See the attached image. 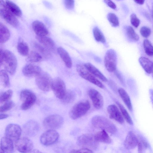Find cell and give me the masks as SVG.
<instances>
[{
    "instance_id": "obj_48",
    "label": "cell",
    "mask_w": 153,
    "mask_h": 153,
    "mask_svg": "<svg viewBox=\"0 0 153 153\" xmlns=\"http://www.w3.org/2000/svg\"><path fill=\"white\" fill-rule=\"evenodd\" d=\"M43 3L45 6L48 8L51 9L52 8L51 4L48 1H43Z\"/></svg>"
},
{
    "instance_id": "obj_39",
    "label": "cell",
    "mask_w": 153,
    "mask_h": 153,
    "mask_svg": "<svg viewBox=\"0 0 153 153\" xmlns=\"http://www.w3.org/2000/svg\"><path fill=\"white\" fill-rule=\"evenodd\" d=\"M138 138V151L139 153H143L148 147V145L145 140L142 137Z\"/></svg>"
},
{
    "instance_id": "obj_36",
    "label": "cell",
    "mask_w": 153,
    "mask_h": 153,
    "mask_svg": "<svg viewBox=\"0 0 153 153\" xmlns=\"http://www.w3.org/2000/svg\"><path fill=\"white\" fill-rule=\"evenodd\" d=\"M127 35L129 38L135 41H138L139 37L133 28L130 26H127L126 28Z\"/></svg>"
},
{
    "instance_id": "obj_11",
    "label": "cell",
    "mask_w": 153,
    "mask_h": 153,
    "mask_svg": "<svg viewBox=\"0 0 153 153\" xmlns=\"http://www.w3.org/2000/svg\"><path fill=\"white\" fill-rule=\"evenodd\" d=\"M59 137L58 133L54 129H49L44 133L40 138L41 143L46 146L51 145L56 143Z\"/></svg>"
},
{
    "instance_id": "obj_26",
    "label": "cell",
    "mask_w": 153,
    "mask_h": 153,
    "mask_svg": "<svg viewBox=\"0 0 153 153\" xmlns=\"http://www.w3.org/2000/svg\"><path fill=\"white\" fill-rule=\"evenodd\" d=\"M94 138L97 142L110 144L111 140L106 131L104 130L97 132L94 135Z\"/></svg>"
},
{
    "instance_id": "obj_14",
    "label": "cell",
    "mask_w": 153,
    "mask_h": 153,
    "mask_svg": "<svg viewBox=\"0 0 153 153\" xmlns=\"http://www.w3.org/2000/svg\"><path fill=\"white\" fill-rule=\"evenodd\" d=\"M15 145L17 149L22 153L30 152L33 147L31 141L26 137L19 138L16 141Z\"/></svg>"
},
{
    "instance_id": "obj_2",
    "label": "cell",
    "mask_w": 153,
    "mask_h": 153,
    "mask_svg": "<svg viewBox=\"0 0 153 153\" xmlns=\"http://www.w3.org/2000/svg\"><path fill=\"white\" fill-rule=\"evenodd\" d=\"M91 123L94 127L104 130L111 134L117 131L116 126L107 118L100 115H96L91 120Z\"/></svg>"
},
{
    "instance_id": "obj_38",
    "label": "cell",
    "mask_w": 153,
    "mask_h": 153,
    "mask_svg": "<svg viewBox=\"0 0 153 153\" xmlns=\"http://www.w3.org/2000/svg\"><path fill=\"white\" fill-rule=\"evenodd\" d=\"M143 45L146 53L148 56H153V46L148 39H145L143 42Z\"/></svg>"
},
{
    "instance_id": "obj_40",
    "label": "cell",
    "mask_w": 153,
    "mask_h": 153,
    "mask_svg": "<svg viewBox=\"0 0 153 153\" xmlns=\"http://www.w3.org/2000/svg\"><path fill=\"white\" fill-rule=\"evenodd\" d=\"M107 19L111 25L114 27H117L119 24L118 19L117 16L114 13H110L107 15Z\"/></svg>"
},
{
    "instance_id": "obj_7",
    "label": "cell",
    "mask_w": 153,
    "mask_h": 153,
    "mask_svg": "<svg viewBox=\"0 0 153 153\" xmlns=\"http://www.w3.org/2000/svg\"><path fill=\"white\" fill-rule=\"evenodd\" d=\"M35 81L38 87L42 91H48L51 89L53 80L47 73L42 72L36 76Z\"/></svg>"
},
{
    "instance_id": "obj_19",
    "label": "cell",
    "mask_w": 153,
    "mask_h": 153,
    "mask_svg": "<svg viewBox=\"0 0 153 153\" xmlns=\"http://www.w3.org/2000/svg\"><path fill=\"white\" fill-rule=\"evenodd\" d=\"M138 138L134 132L130 131L128 133L124 141V145L127 149L135 148L137 145Z\"/></svg>"
},
{
    "instance_id": "obj_4",
    "label": "cell",
    "mask_w": 153,
    "mask_h": 153,
    "mask_svg": "<svg viewBox=\"0 0 153 153\" xmlns=\"http://www.w3.org/2000/svg\"><path fill=\"white\" fill-rule=\"evenodd\" d=\"M0 16L12 26L17 27L19 26V21L10 11L4 0H0Z\"/></svg>"
},
{
    "instance_id": "obj_10",
    "label": "cell",
    "mask_w": 153,
    "mask_h": 153,
    "mask_svg": "<svg viewBox=\"0 0 153 153\" xmlns=\"http://www.w3.org/2000/svg\"><path fill=\"white\" fill-rule=\"evenodd\" d=\"M64 122V119L61 116L54 114L45 118L43 121L44 126L49 129H54L60 128Z\"/></svg>"
},
{
    "instance_id": "obj_56",
    "label": "cell",
    "mask_w": 153,
    "mask_h": 153,
    "mask_svg": "<svg viewBox=\"0 0 153 153\" xmlns=\"http://www.w3.org/2000/svg\"><path fill=\"white\" fill-rule=\"evenodd\" d=\"M152 76H153V72L152 73Z\"/></svg>"
},
{
    "instance_id": "obj_22",
    "label": "cell",
    "mask_w": 153,
    "mask_h": 153,
    "mask_svg": "<svg viewBox=\"0 0 153 153\" xmlns=\"http://www.w3.org/2000/svg\"><path fill=\"white\" fill-rule=\"evenodd\" d=\"M57 51L66 66L68 68H71L72 66V61L68 52L62 47H59Z\"/></svg>"
},
{
    "instance_id": "obj_49",
    "label": "cell",
    "mask_w": 153,
    "mask_h": 153,
    "mask_svg": "<svg viewBox=\"0 0 153 153\" xmlns=\"http://www.w3.org/2000/svg\"><path fill=\"white\" fill-rule=\"evenodd\" d=\"M9 117L8 114H1L0 115V120L3 119L8 117Z\"/></svg>"
},
{
    "instance_id": "obj_15",
    "label": "cell",
    "mask_w": 153,
    "mask_h": 153,
    "mask_svg": "<svg viewBox=\"0 0 153 153\" xmlns=\"http://www.w3.org/2000/svg\"><path fill=\"white\" fill-rule=\"evenodd\" d=\"M39 130V126L36 121L30 120L27 122L23 127V132L25 135L29 137L36 135Z\"/></svg>"
},
{
    "instance_id": "obj_37",
    "label": "cell",
    "mask_w": 153,
    "mask_h": 153,
    "mask_svg": "<svg viewBox=\"0 0 153 153\" xmlns=\"http://www.w3.org/2000/svg\"><path fill=\"white\" fill-rule=\"evenodd\" d=\"M75 93L72 91H67L64 97L62 99V102L66 104L70 103L75 100Z\"/></svg>"
},
{
    "instance_id": "obj_47",
    "label": "cell",
    "mask_w": 153,
    "mask_h": 153,
    "mask_svg": "<svg viewBox=\"0 0 153 153\" xmlns=\"http://www.w3.org/2000/svg\"><path fill=\"white\" fill-rule=\"evenodd\" d=\"M104 2L110 7L115 9L117 8L116 4L111 0H104Z\"/></svg>"
},
{
    "instance_id": "obj_13",
    "label": "cell",
    "mask_w": 153,
    "mask_h": 153,
    "mask_svg": "<svg viewBox=\"0 0 153 153\" xmlns=\"http://www.w3.org/2000/svg\"><path fill=\"white\" fill-rule=\"evenodd\" d=\"M21 129L18 125L10 124L6 127L5 131V136L12 141H17L21 136Z\"/></svg>"
},
{
    "instance_id": "obj_55",
    "label": "cell",
    "mask_w": 153,
    "mask_h": 153,
    "mask_svg": "<svg viewBox=\"0 0 153 153\" xmlns=\"http://www.w3.org/2000/svg\"><path fill=\"white\" fill-rule=\"evenodd\" d=\"M117 0V1H121V0Z\"/></svg>"
},
{
    "instance_id": "obj_33",
    "label": "cell",
    "mask_w": 153,
    "mask_h": 153,
    "mask_svg": "<svg viewBox=\"0 0 153 153\" xmlns=\"http://www.w3.org/2000/svg\"><path fill=\"white\" fill-rule=\"evenodd\" d=\"M93 33L96 40L104 44L106 42L105 37L101 30L97 27H95L93 29Z\"/></svg>"
},
{
    "instance_id": "obj_52",
    "label": "cell",
    "mask_w": 153,
    "mask_h": 153,
    "mask_svg": "<svg viewBox=\"0 0 153 153\" xmlns=\"http://www.w3.org/2000/svg\"><path fill=\"white\" fill-rule=\"evenodd\" d=\"M116 75L117 76L118 78H119V79L120 80L121 82H123V79L122 78V77L121 76L120 74H119V73L117 71L116 72Z\"/></svg>"
},
{
    "instance_id": "obj_12",
    "label": "cell",
    "mask_w": 153,
    "mask_h": 153,
    "mask_svg": "<svg viewBox=\"0 0 153 153\" xmlns=\"http://www.w3.org/2000/svg\"><path fill=\"white\" fill-rule=\"evenodd\" d=\"M51 89L56 97L61 100L64 97L67 91L64 82L59 78H57L53 80Z\"/></svg>"
},
{
    "instance_id": "obj_6",
    "label": "cell",
    "mask_w": 153,
    "mask_h": 153,
    "mask_svg": "<svg viewBox=\"0 0 153 153\" xmlns=\"http://www.w3.org/2000/svg\"><path fill=\"white\" fill-rule=\"evenodd\" d=\"M76 70L79 75L82 78L100 88H103V84L99 81L84 66L78 64Z\"/></svg>"
},
{
    "instance_id": "obj_5",
    "label": "cell",
    "mask_w": 153,
    "mask_h": 153,
    "mask_svg": "<svg viewBox=\"0 0 153 153\" xmlns=\"http://www.w3.org/2000/svg\"><path fill=\"white\" fill-rule=\"evenodd\" d=\"M20 98L22 102L21 108L24 110H27L31 108L35 103L36 99L35 94L28 89H25L21 91Z\"/></svg>"
},
{
    "instance_id": "obj_9",
    "label": "cell",
    "mask_w": 153,
    "mask_h": 153,
    "mask_svg": "<svg viewBox=\"0 0 153 153\" xmlns=\"http://www.w3.org/2000/svg\"><path fill=\"white\" fill-rule=\"evenodd\" d=\"M117 55L113 49L108 50L106 52L104 59V63L107 70L110 72L116 70L117 63Z\"/></svg>"
},
{
    "instance_id": "obj_18",
    "label": "cell",
    "mask_w": 153,
    "mask_h": 153,
    "mask_svg": "<svg viewBox=\"0 0 153 153\" xmlns=\"http://www.w3.org/2000/svg\"><path fill=\"white\" fill-rule=\"evenodd\" d=\"M22 72L23 74L27 77L37 76L42 72L41 68L37 65H27L24 67Z\"/></svg>"
},
{
    "instance_id": "obj_43",
    "label": "cell",
    "mask_w": 153,
    "mask_h": 153,
    "mask_svg": "<svg viewBox=\"0 0 153 153\" xmlns=\"http://www.w3.org/2000/svg\"><path fill=\"white\" fill-rule=\"evenodd\" d=\"M130 21L132 25L135 27H137L140 24V20L136 15L133 13L130 16Z\"/></svg>"
},
{
    "instance_id": "obj_50",
    "label": "cell",
    "mask_w": 153,
    "mask_h": 153,
    "mask_svg": "<svg viewBox=\"0 0 153 153\" xmlns=\"http://www.w3.org/2000/svg\"><path fill=\"white\" fill-rule=\"evenodd\" d=\"M150 99L153 105V89H151L149 90Z\"/></svg>"
},
{
    "instance_id": "obj_31",
    "label": "cell",
    "mask_w": 153,
    "mask_h": 153,
    "mask_svg": "<svg viewBox=\"0 0 153 153\" xmlns=\"http://www.w3.org/2000/svg\"><path fill=\"white\" fill-rule=\"evenodd\" d=\"M34 47L38 51V52L41 53L44 57L48 58L51 56V53L48 49L46 47H43L36 42H34L33 43Z\"/></svg>"
},
{
    "instance_id": "obj_44",
    "label": "cell",
    "mask_w": 153,
    "mask_h": 153,
    "mask_svg": "<svg viewBox=\"0 0 153 153\" xmlns=\"http://www.w3.org/2000/svg\"><path fill=\"white\" fill-rule=\"evenodd\" d=\"M140 33L143 37L146 38L149 36L150 35L151 30L149 27L144 26L140 28Z\"/></svg>"
},
{
    "instance_id": "obj_53",
    "label": "cell",
    "mask_w": 153,
    "mask_h": 153,
    "mask_svg": "<svg viewBox=\"0 0 153 153\" xmlns=\"http://www.w3.org/2000/svg\"><path fill=\"white\" fill-rule=\"evenodd\" d=\"M32 152H36V153H39V152H39V151L38 150H33V151H32Z\"/></svg>"
},
{
    "instance_id": "obj_28",
    "label": "cell",
    "mask_w": 153,
    "mask_h": 153,
    "mask_svg": "<svg viewBox=\"0 0 153 153\" xmlns=\"http://www.w3.org/2000/svg\"><path fill=\"white\" fill-rule=\"evenodd\" d=\"M118 91L121 97L127 108L130 111H132V106L130 98L127 93L122 88H119Z\"/></svg>"
},
{
    "instance_id": "obj_24",
    "label": "cell",
    "mask_w": 153,
    "mask_h": 153,
    "mask_svg": "<svg viewBox=\"0 0 153 153\" xmlns=\"http://www.w3.org/2000/svg\"><path fill=\"white\" fill-rule=\"evenodd\" d=\"M36 39L41 44L48 50H54L55 48V43L51 38L45 36H36Z\"/></svg>"
},
{
    "instance_id": "obj_17",
    "label": "cell",
    "mask_w": 153,
    "mask_h": 153,
    "mask_svg": "<svg viewBox=\"0 0 153 153\" xmlns=\"http://www.w3.org/2000/svg\"><path fill=\"white\" fill-rule=\"evenodd\" d=\"M109 117L120 124L124 122L123 117L117 107L115 105L111 104L108 106L107 108Z\"/></svg>"
},
{
    "instance_id": "obj_46",
    "label": "cell",
    "mask_w": 153,
    "mask_h": 153,
    "mask_svg": "<svg viewBox=\"0 0 153 153\" xmlns=\"http://www.w3.org/2000/svg\"><path fill=\"white\" fill-rule=\"evenodd\" d=\"M71 153H92L93 152L91 149L84 148L78 150H73L71 152Z\"/></svg>"
},
{
    "instance_id": "obj_16",
    "label": "cell",
    "mask_w": 153,
    "mask_h": 153,
    "mask_svg": "<svg viewBox=\"0 0 153 153\" xmlns=\"http://www.w3.org/2000/svg\"><path fill=\"white\" fill-rule=\"evenodd\" d=\"M88 95L96 108L99 109L102 107L103 105V99L99 91L95 89H91L89 90Z\"/></svg>"
},
{
    "instance_id": "obj_34",
    "label": "cell",
    "mask_w": 153,
    "mask_h": 153,
    "mask_svg": "<svg viewBox=\"0 0 153 153\" xmlns=\"http://www.w3.org/2000/svg\"><path fill=\"white\" fill-rule=\"evenodd\" d=\"M0 78L1 83L5 88L9 87L10 82L7 72L5 70H1L0 72Z\"/></svg>"
},
{
    "instance_id": "obj_25",
    "label": "cell",
    "mask_w": 153,
    "mask_h": 153,
    "mask_svg": "<svg viewBox=\"0 0 153 153\" xmlns=\"http://www.w3.org/2000/svg\"><path fill=\"white\" fill-rule=\"evenodd\" d=\"M139 61L144 71L148 74L153 72V62L148 58L141 57L139 59Z\"/></svg>"
},
{
    "instance_id": "obj_45",
    "label": "cell",
    "mask_w": 153,
    "mask_h": 153,
    "mask_svg": "<svg viewBox=\"0 0 153 153\" xmlns=\"http://www.w3.org/2000/svg\"><path fill=\"white\" fill-rule=\"evenodd\" d=\"M63 3L65 7L69 10L73 9L74 7V0H63Z\"/></svg>"
},
{
    "instance_id": "obj_23",
    "label": "cell",
    "mask_w": 153,
    "mask_h": 153,
    "mask_svg": "<svg viewBox=\"0 0 153 153\" xmlns=\"http://www.w3.org/2000/svg\"><path fill=\"white\" fill-rule=\"evenodd\" d=\"M84 65L95 77L103 82H106L108 81L107 78L97 68L91 63L89 62L86 63L84 64Z\"/></svg>"
},
{
    "instance_id": "obj_54",
    "label": "cell",
    "mask_w": 153,
    "mask_h": 153,
    "mask_svg": "<svg viewBox=\"0 0 153 153\" xmlns=\"http://www.w3.org/2000/svg\"><path fill=\"white\" fill-rule=\"evenodd\" d=\"M152 14L153 15V3L152 4Z\"/></svg>"
},
{
    "instance_id": "obj_3",
    "label": "cell",
    "mask_w": 153,
    "mask_h": 153,
    "mask_svg": "<svg viewBox=\"0 0 153 153\" xmlns=\"http://www.w3.org/2000/svg\"><path fill=\"white\" fill-rule=\"evenodd\" d=\"M90 108V103L88 100L79 102L71 108L69 112V116L73 120L78 119L85 115Z\"/></svg>"
},
{
    "instance_id": "obj_35",
    "label": "cell",
    "mask_w": 153,
    "mask_h": 153,
    "mask_svg": "<svg viewBox=\"0 0 153 153\" xmlns=\"http://www.w3.org/2000/svg\"><path fill=\"white\" fill-rule=\"evenodd\" d=\"M117 103L121 111L122 114L126 121L130 125L133 124V122L128 113L122 105L118 102Z\"/></svg>"
},
{
    "instance_id": "obj_41",
    "label": "cell",
    "mask_w": 153,
    "mask_h": 153,
    "mask_svg": "<svg viewBox=\"0 0 153 153\" xmlns=\"http://www.w3.org/2000/svg\"><path fill=\"white\" fill-rule=\"evenodd\" d=\"M13 91L11 89L8 90L0 94V102L1 103L7 101L11 97Z\"/></svg>"
},
{
    "instance_id": "obj_32",
    "label": "cell",
    "mask_w": 153,
    "mask_h": 153,
    "mask_svg": "<svg viewBox=\"0 0 153 153\" xmlns=\"http://www.w3.org/2000/svg\"><path fill=\"white\" fill-rule=\"evenodd\" d=\"M42 56L39 52L31 51L28 55L27 61L30 62H37L42 59Z\"/></svg>"
},
{
    "instance_id": "obj_1",
    "label": "cell",
    "mask_w": 153,
    "mask_h": 153,
    "mask_svg": "<svg viewBox=\"0 0 153 153\" xmlns=\"http://www.w3.org/2000/svg\"><path fill=\"white\" fill-rule=\"evenodd\" d=\"M0 65H3L5 70L11 75L15 72L17 67V60L11 51L0 49Z\"/></svg>"
},
{
    "instance_id": "obj_51",
    "label": "cell",
    "mask_w": 153,
    "mask_h": 153,
    "mask_svg": "<svg viewBox=\"0 0 153 153\" xmlns=\"http://www.w3.org/2000/svg\"><path fill=\"white\" fill-rule=\"evenodd\" d=\"M134 1L137 3L142 5L143 4L145 0H134Z\"/></svg>"
},
{
    "instance_id": "obj_29",
    "label": "cell",
    "mask_w": 153,
    "mask_h": 153,
    "mask_svg": "<svg viewBox=\"0 0 153 153\" xmlns=\"http://www.w3.org/2000/svg\"><path fill=\"white\" fill-rule=\"evenodd\" d=\"M19 53L23 56H26L29 54V48L27 44L21 39H19L17 45Z\"/></svg>"
},
{
    "instance_id": "obj_42",
    "label": "cell",
    "mask_w": 153,
    "mask_h": 153,
    "mask_svg": "<svg viewBox=\"0 0 153 153\" xmlns=\"http://www.w3.org/2000/svg\"><path fill=\"white\" fill-rule=\"evenodd\" d=\"M14 105V102L11 100H8L5 102L2 105L0 106L1 112H5L10 110Z\"/></svg>"
},
{
    "instance_id": "obj_8",
    "label": "cell",
    "mask_w": 153,
    "mask_h": 153,
    "mask_svg": "<svg viewBox=\"0 0 153 153\" xmlns=\"http://www.w3.org/2000/svg\"><path fill=\"white\" fill-rule=\"evenodd\" d=\"M77 144L81 146L90 149L94 150L98 146V142L95 140L94 136L90 134H84L77 139Z\"/></svg>"
},
{
    "instance_id": "obj_30",
    "label": "cell",
    "mask_w": 153,
    "mask_h": 153,
    "mask_svg": "<svg viewBox=\"0 0 153 153\" xmlns=\"http://www.w3.org/2000/svg\"><path fill=\"white\" fill-rule=\"evenodd\" d=\"M5 2L9 9L13 14L18 17L21 16L22 11L17 5L10 0H6Z\"/></svg>"
},
{
    "instance_id": "obj_27",
    "label": "cell",
    "mask_w": 153,
    "mask_h": 153,
    "mask_svg": "<svg viewBox=\"0 0 153 153\" xmlns=\"http://www.w3.org/2000/svg\"><path fill=\"white\" fill-rule=\"evenodd\" d=\"M10 36V31L7 27L1 22L0 23V42L3 43L7 41Z\"/></svg>"
},
{
    "instance_id": "obj_20",
    "label": "cell",
    "mask_w": 153,
    "mask_h": 153,
    "mask_svg": "<svg viewBox=\"0 0 153 153\" xmlns=\"http://www.w3.org/2000/svg\"><path fill=\"white\" fill-rule=\"evenodd\" d=\"M33 29L38 36H47L49 34V31L45 25L42 22L35 20L32 24Z\"/></svg>"
},
{
    "instance_id": "obj_21",
    "label": "cell",
    "mask_w": 153,
    "mask_h": 153,
    "mask_svg": "<svg viewBox=\"0 0 153 153\" xmlns=\"http://www.w3.org/2000/svg\"><path fill=\"white\" fill-rule=\"evenodd\" d=\"M14 147L13 141L6 137L1 139L0 142V153L13 152Z\"/></svg>"
}]
</instances>
